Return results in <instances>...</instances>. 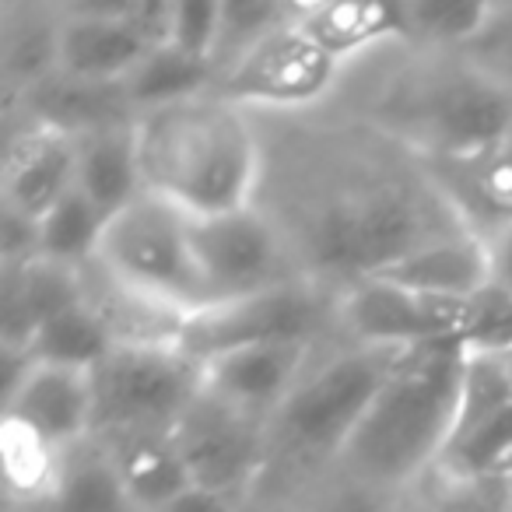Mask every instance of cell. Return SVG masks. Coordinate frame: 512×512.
I'll use <instances>...</instances> for the list:
<instances>
[{
  "mask_svg": "<svg viewBox=\"0 0 512 512\" xmlns=\"http://www.w3.org/2000/svg\"><path fill=\"white\" fill-rule=\"evenodd\" d=\"M106 225V214L81 190H71L39 221V260L81 271V267H88L99 256Z\"/></svg>",
  "mask_w": 512,
  "mask_h": 512,
  "instance_id": "cell-28",
  "label": "cell"
},
{
  "mask_svg": "<svg viewBox=\"0 0 512 512\" xmlns=\"http://www.w3.org/2000/svg\"><path fill=\"white\" fill-rule=\"evenodd\" d=\"M8 512H134V505L123 495L102 442L92 435L81 446L67 449L64 474L43 502L11 505Z\"/></svg>",
  "mask_w": 512,
  "mask_h": 512,
  "instance_id": "cell-24",
  "label": "cell"
},
{
  "mask_svg": "<svg viewBox=\"0 0 512 512\" xmlns=\"http://www.w3.org/2000/svg\"><path fill=\"white\" fill-rule=\"evenodd\" d=\"M193 249L211 306L306 281L288 242L256 204L214 218H193Z\"/></svg>",
  "mask_w": 512,
  "mask_h": 512,
  "instance_id": "cell-11",
  "label": "cell"
},
{
  "mask_svg": "<svg viewBox=\"0 0 512 512\" xmlns=\"http://www.w3.org/2000/svg\"><path fill=\"white\" fill-rule=\"evenodd\" d=\"M78 190L106 218H113L137 197H144L137 120L88 130L78 137Z\"/></svg>",
  "mask_w": 512,
  "mask_h": 512,
  "instance_id": "cell-23",
  "label": "cell"
},
{
  "mask_svg": "<svg viewBox=\"0 0 512 512\" xmlns=\"http://www.w3.org/2000/svg\"><path fill=\"white\" fill-rule=\"evenodd\" d=\"M460 53L512 99V0L509 4H491L484 29Z\"/></svg>",
  "mask_w": 512,
  "mask_h": 512,
  "instance_id": "cell-34",
  "label": "cell"
},
{
  "mask_svg": "<svg viewBox=\"0 0 512 512\" xmlns=\"http://www.w3.org/2000/svg\"><path fill=\"white\" fill-rule=\"evenodd\" d=\"M404 512H512V470L488 477H446L432 470L407 495Z\"/></svg>",
  "mask_w": 512,
  "mask_h": 512,
  "instance_id": "cell-31",
  "label": "cell"
},
{
  "mask_svg": "<svg viewBox=\"0 0 512 512\" xmlns=\"http://www.w3.org/2000/svg\"><path fill=\"white\" fill-rule=\"evenodd\" d=\"M334 106L432 165L481 158L512 127V99L460 50L393 43L344 67Z\"/></svg>",
  "mask_w": 512,
  "mask_h": 512,
  "instance_id": "cell-2",
  "label": "cell"
},
{
  "mask_svg": "<svg viewBox=\"0 0 512 512\" xmlns=\"http://www.w3.org/2000/svg\"><path fill=\"white\" fill-rule=\"evenodd\" d=\"M383 281H393L400 288H411L435 299H456V302H481L491 295V253L488 235L463 232L453 239L432 242L418 249L407 260L393 264Z\"/></svg>",
  "mask_w": 512,
  "mask_h": 512,
  "instance_id": "cell-20",
  "label": "cell"
},
{
  "mask_svg": "<svg viewBox=\"0 0 512 512\" xmlns=\"http://www.w3.org/2000/svg\"><path fill=\"white\" fill-rule=\"evenodd\" d=\"M253 116L264 144L253 204L313 285L344 295L432 242L477 232L428 158L348 109Z\"/></svg>",
  "mask_w": 512,
  "mask_h": 512,
  "instance_id": "cell-1",
  "label": "cell"
},
{
  "mask_svg": "<svg viewBox=\"0 0 512 512\" xmlns=\"http://www.w3.org/2000/svg\"><path fill=\"white\" fill-rule=\"evenodd\" d=\"M127 0H74L60 4V74L85 85H123L151 53L123 18Z\"/></svg>",
  "mask_w": 512,
  "mask_h": 512,
  "instance_id": "cell-14",
  "label": "cell"
},
{
  "mask_svg": "<svg viewBox=\"0 0 512 512\" xmlns=\"http://www.w3.org/2000/svg\"><path fill=\"white\" fill-rule=\"evenodd\" d=\"M491 253V295L502 302V309H512V218L495 225L488 232Z\"/></svg>",
  "mask_w": 512,
  "mask_h": 512,
  "instance_id": "cell-35",
  "label": "cell"
},
{
  "mask_svg": "<svg viewBox=\"0 0 512 512\" xmlns=\"http://www.w3.org/2000/svg\"><path fill=\"white\" fill-rule=\"evenodd\" d=\"M109 355H113V341L99 327V320L78 302L74 309H67L57 320L46 323L22 355H11V358H22L29 365H57V369L95 372Z\"/></svg>",
  "mask_w": 512,
  "mask_h": 512,
  "instance_id": "cell-27",
  "label": "cell"
},
{
  "mask_svg": "<svg viewBox=\"0 0 512 512\" xmlns=\"http://www.w3.org/2000/svg\"><path fill=\"white\" fill-rule=\"evenodd\" d=\"M204 390V365L179 348H113L92 372L95 435L176 432Z\"/></svg>",
  "mask_w": 512,
  "mask_h": 512,
  "instance_id": "cell-8",
  "label": "cell"
},
{
  "mask_svg": "<svg viewBox=\"0 0 512 512\" xmlns=\"http://www.w3.org/2000/svg\"><path fill=\"white\" fill-rule=\"evenodd\" d=\"M344 78V64L285 25L214 81L211 92L249 113H309L327 106Z\"/></svg>",
  "mask_w": 512,
  "mask_h": 512,
  "instance_id": "cell-9",
  "label": "cell"
},
{
  "mask_svg": "<svg viewBox=\"0 0 512 512\" xmlns=\"http://www.w3.org/2000/svg\"><path fill=\"white\" fill-rule=\"evenodd\" d=\"M299 4H278V0H221V36L214 50L211 71L214 81L232 71L242 57L271 39L278 29L295 22Z\"/></svg>",
  "mask_w": 512,
  "mask_h": 512,
  "instance_id": "cell-30",
  "label": "cell"
},
{
  "mask_svg": "<svg viewBox=\"0 0 512 512\" xmlns=\"http://www.w3.org/2000/svg\"><path fill=\"white\" fill-rule=\"evenodd\" d=\"M316 344H260L218 355L204 365V390L256 418L271 421L320 358Z\"/></svg>",
  "mask_w": 512,
  "mask_h": 512,
  "instance_id": "cell-17",
  "label": "cell"
},
{
  "mask_svg": "<svg viewBox=\"0 0 512 512\" xmlns=\"http://www.w3.org/2000/svg\"><path fill=\"white\" fill-rule=\"evenodd\" d=\"M60 32H64L60 4H39V0L0 4V78L11 109L60 74Z\"/></svg>",
  "mask_w": 512,
  "mask_h": 512,
  "instance_id": "cell-18",
  "label": "cell"
},
{
  "mask_svg": "<svg viewBox=\"0 0 512 512\" xmlns=\"http://www.w3.org/2000/svg\"><path fill=\"white\" fill-rule=\"evenodd\" d=\"M11 365L4 418L29 425L36 435L60 449H74L95 435V393L92 372L57 369V365H29L4 355Z\"/></svg>",
  "mask_w": 512,
  "mask_h": 512,
  "instance_id": "cell-13",
  "label": "cell"
},
{
  "mask_svg": "<svg viewBox=\"0 0 512 512\" xmlns=\"http://www.w3.org/2000/svg\"><path fill=\"white\" fill-rule=\"evenodd\" d=\"M71 190H78V137L43 123L11 130L0 204L29 221H43Z\"/></svg>",
  "mask_w": 512,
  "mask_h": 512,
  "instance_id": "cell-15",
  "label": "cell"
},
{
  "mask_svg": "<svg viewBox=\"0 0 512 512\" xmlns=\"http://www.w3.org/2000/svg\"><path fill=\"white\" fill-rule=\"evenodd\" d=\"M162 512H246V509H242V502H235V498L193 484V488H186L179 498H172Z\"/></svg>",
  "mask_w": 512,
  "mask_h": 512,
  "instance_id": "cell-36",
  "label": "cell"
},
{
  "mask_svg": "<svg viewBox=\"0 0 512 512\" xmlns=\"http://www.w3.org/2000/svg\"><path fill=\"white\" fill-rule=\"evenodd\" d=\"M95 260L120 281L162 295L193 316L211 306L193 249V218L162 197L144 193L113 214Z\"/></svg>",
  "mask_w": 512,
  "mask_h": 512,
  "instance_id": "cell-7",
  "label": "cell"
},
{
  "mask_svg": "<svg viewBox=\"0 0 512 512\" xmlns=\"http://www.w3.org/2000/svg\"><path fill=\"white\" fill-rule=\"evenodd\" d=\"M495 306L491 295L481 302H456L372 278L341 295V334L348 344L421 348L453 337H474Z\"/></svg>",
  "mask_w": 512,
  "mask_h": 512,
  "instance_id": "cell-10",
  "label": "cell"
},
{
  "mask_svg": "<svg viewBox=\"0 0 512 512\" xmlns=\"http://www.w3.org/2000/svg\"><path fill=\"white\" fill-rule=\"evenodd\" d=\"M470 337L411 348L358 421L337 467L369 488L411 495L453 435Z\"/></svg>",
  "mask_w": 512,
  "mask_h": 512,
  "instance_id": "cell-5",
  "label": "cell"
},
{
  "mask_svg": "<svg viewBox=\"0 0 512 512\" xmlns=\"http://www.w3.org/2000/svg\"><path fill=\"white\" fill-rule=\"evenodd\" d=\"M67 449L46 442L29 425L4 418L0 425V463H4V488L11 505H36L57 488L64 474Z\"/></svg>",
  "mask_w": 512,
  "mask_h": 512,
  "instance_id": "cell-25",
  "label": "cell"
},
{
  "mask_svg": "<svg viewBox=\"0 0 512 512\" xmlns=\"http://www.w3.org/2000/svg\"><path fill=\"white\" fill-rule=\"evenodd\" d=\"M81 302V278L71 267L50 260H32L4 271V302H0V344L4 355H22L29 341Z\"/></svg>",
  "mask_w": 512,
  "mask_h": 512,
  "instance_id": "cell-21",
  "label": "cell"
},
{
  "mask_svg": "<svg viewBox=\"0 0 512 512\" xmlns=\"http://www.w3.org/2000/svg\"><path fill=\"white\" fill-rule=\"evenodd\" d=\"M78 278L81 306L99 320L113 348H183L193 313L179 309L162 295L127 285L116 274H109L99 260L81 267Z\"/></svg>",
  "mask_w": 512,
  "mask_h": 512,
  "instance_id": "cell-16",
  "label": "cell"
},
{
  "mask_svg": "<svg viewBox=\"0 0 512 512\" xmlns=\"http://www.w3.org/2000/svg\"><path fill=\"white\" fill-rule=\"evenodd\" d=\"M407 495L369 488V484L348 477L341 467H334L327 477L309 484L299 498L285 505L281 512H404Z\"/></svg>",
  "mask_w": 512,
  "mask_h": 512,
  "instance_id": "cell-32",
  "label": "cell"
},
{
  "mask_svg": "<svg viewBox=\"0 0 512 512\" xmlns=\"http://www.w3.org/2000/svg\"><path fill=\"white\" fill-rule=\"evenodd\" d=\"M411 348L334 344L320 351L267 428V463L246 512H281L337 467L358 421Z\"/></svg>",
  "mask_w": 512,
  "mask_h": 512,
  "instance_id": "cell-3",
  "label": "cell"
},
{
  "mask_svg": "<svg viewBox=\"0 0 512 512\" xmlns=\"http://www.w3.org/2000/svg\"><path fill=\"white\" fill-rule=\"evenodd\" d=\"M267 428L271 421L200 390L172 439L197 488L228 495L246 509L267 463Z\"/></svg>",
  "mask_w": 512,
  "mask_h": 512,
  "instance_id": "cell-12",
  "label": "cell"
},
{
  "mask_svg": "<svg viewBox=\"0 0 512 512\" xmlns=\"http://www.w3.org/2000/svg\"><path fill=\"white\" fill-rule=\"evenodd\" d=\"M144 193L190 218L242 211L256 200L264 144L249 109L207 92L137 116Z\"/></svg>",
  "mask_w": 512,
  "mask_h": 512,
  "instance_id": "cell-4",
  "label": "cell"
},
{
  "mask_svg": "<svg viewBox=\"0 0 512 512\" xmlns=\"http://www.w3.org/2000/svg\"><path fill=\"white\" fill-rule=\"evenodd\" d=\"M95 439L106 449L134 512H162L172 498L193 488L172 432L95 435Z\"/></svg>",
  "mask_w": 512,
  "mask_h": 512,
  "instance_id": "cell-22",
  "label": "cell"
},
{
  "mask_svg": "<svg viewBox=\"0 0 512 512\" xmlns=\"http://www.w3.org/2000/svg\"><path fill=\"white\" fill-rule=\"evenodd\" d=\"M295 29L344 67L383 50V46L404 43L400 4H376V0H316V4H299Z\"/></svg>",
  "mask_w": 512,
  "mask_h": 512,
  "instance_id": "cell-19",
  "label": "cell"
},
{
  "mask_svg": "<svg viewBox=\"0 0 512 512\" xmlns=\"http://www.w3.org/2000/svg\"><path fill=\"white\" fill-rule=\"evenodd\" d=\"M218 36H221V0H172L169 50L211 67L214 50H218Z\"/></svg>",
  "mask_w": 512,
  "mask_h": 512,
  "instance_id": "cell-33",
  "label": "cell"
},
{
  "mask_svg": "<svg viewBox=\"0 0 512 512\" xmlns=\"http://www.w3.org/2000/svg\"><path fill=\"white\" fill-rule=\"evenodd\" d=\"M260 344H348L341 334V295L313 281H292L271 292L218 302L193 316L179 351L207 365L228 351Z\"/></svg>",
  "mask_w": 512,
  "mask_h": 512,
  "instance_id": "cell-6",
  "label": "cell"
},
{
  "mask_svg": "<svg viewBox=\"0 0 512 512\" xmlns=\"http://www.w3.org/2000/svg\"><path fill=\"white\" fill-rule=\"evenodd\" d=\"M488 15L491 4L484 0H400L404 43L428 50H467Z\"/></svg>",
  "mask_w": 512,
  "mask_h": 512,
  "instance_id": "cell-29",
  "label": "cell"
},
{
  "mask_svg": "<svg viewBox=\"0 0 512 512\" xmlns=\"http://www.w3.org/2000/svg\"><path fill=\"white\" fill-rule=\"evenodd\" d=\"M120 88L134 116H144L151 109H165L207 95L214 88V74L207 64H197V60L162 46V50H151Z\"/></svg>",
  "mask_w": 512,
  "mask_h": 512,
  "instance_id": "cell-26",
  "label": "cell"
}]
</instances>
